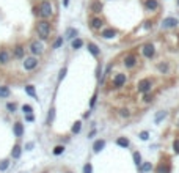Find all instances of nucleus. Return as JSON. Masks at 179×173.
I'll return each mask as SVG.
<instances>
[{
    "mask_svg": "<svg viewBox=\"0 0 179 173\" xmlns=\"http://www.w3.org/2000/svg\"><path fill=\"white\" fill-rule=\"evenodd\" d=\"M10 167V161H2L0 162V171H5Z\"/></svg>",
    "mask_w": 179,
    "mask_h": 173,
    "instance_id": "obj_31",
    "label": "nucleus"
},
{
    "mask_svg": "<svg viewBox=\"0 0 179 173\" xmlns=\"http://www.w3.org/2000/svg\"><path fill=\"white\" fill-rule=\"evenodd\" d=\"M156 171L157 173H170V167H167V165H159L156 168Z\"/></svg>",
    "mask_w": 179,
    "mask_h": 173,
    "instance_id": "obj_26",
    "label": "nucleus"
},
{
    "mask_svg": "<svg viewBox=\"0 0 179 173\" xmlns=\"http://www.w3.org/2000/svg\"><path fill=\"white\" fill-rule=\"evenodd\" d=\"M10 96V88L8 87H0V98H8Z\"/></svg>",
    "mask_w": 179,
    "mask_h": 173,
    "instance_id": "obj_24",
    "label": "nucleus"
},
{
    "mask_svg": "<svg viewBox=\"0 0 179 173\" xmlns=\"http://www.w3.org/2000/svg\"><path fill=\"white\" fill-rule=\"evenodd\" d=\"M165 116H167V112H160L159 115H156V118H154V120H156V123H160Z\"/></svg>",
    "mask_w": 179,
    "mask_h": 173,
    "instance_id": "obj_30",
    "label": "nucleus"
},
{
    "mask_svg": "<svg viewBox=\"0 0 179 173\" xmlns=\"http://www.w3.org/2000/svg\"><path fill=\"white\" fill-rule=\"evenodd\" d=\"M35 30L39 36V39H44V41H47V39L50 38L52 35V24L50 21H46V19H39L35 25Z\"/></svg>",
    "mask_w": 179,
    "mask_h": 173,
    "instance_id": "obj_2",
    "label": "nucleus"
},
{
    "mask_svg": "<svg viewBox=\"0 0 179 173\" xmlns=\"http://www.w3.org/2000/svg\"><path fill=\"white\" fill-rule=\"evenodd\" d=\"M90 27H91L93 30H99V29H102V27H104V19L99 18L98 14H94V16L90 19Z\"/></svg>",
    "mask_w": 179,
    "mask_h": 173,
    "instance_id": "obj_6",
    "label": "nucleus"
},
{
    "mask_svg": "<svg viewBox=\"0 0 179 173\" xmlns=\"http://www.w3.org/2000/svg\"><path fill=\"white\" fill-rule=\"evenodd\" d=\"M134 161H135V164H137V165H140V164H142V157H140V153H137V151L134 153Z\"/></svg>",
    "mask_w": 179,
    "mask_h": 173,
    "instance_id": "obj_32",
    "label": "nucleus"
},
{
    "mask_svg": "<svg viewBox=\"0 0 179 173\" xmlns=\"http://www.w3.org/2000/svg\"><path fill=\"white\" fill-rule=\"evenodd\" d=\"M82 46H84V39H82V38H74V39H72V43H71V47H72L74 50L80 49Z\"/></svg>",
    "mask_w": 179,
    "mask_h": 173,
    "instance_id": "obj_17",
    "label": "nucleus"
},
{
    "mask_svg": "<svg viewBox=\"0 0 179 173\" xmlns=\"http://www.w3.org/2000/svg\"><path fill=\"white\" fill-rule=\"evenodd\" d=\"M29 50L33 54V57H36V55H41L44 52V46H43V43H41V41H36V39H35V41L30 43Z\"/></svg>",
    "mask_w": 179,
    "mask_h": 173,
    "instance_id": "obj_4",
    "label": "nucleus"
},
{
    "mask_svg": "<svg viewBox=\"0 0 179 173\" xmlns=\"http://www.w3.org/2000/svg\"><path fill=\"white\" fill-rule=\"evenodd\" d=\"M25 148H27V150H32V148H33V143H27Z\"/></svg>",
    "mask_w": 179,
    "mask_h": 173,
    "instance_id": "obj_46",
    "label": "nucleus"
},
{
    "mask_svg": "<svg viewBox=\"0 0 179 173\" xmlns=\"http://www.w3.org/2000/svg\"><path fill=\"white\" fill-rule=\"evenodd\" d=\"M93 171V167H91V164H87L85 167H84V173H91Z\"/></svg>",
    "mask_w": 179,
    "mask_h": 173,
    "instance_id": "obj_38",
    "label": "nucleus"
},
{
    "mask_svg": "<svg viewBox=\"0 0 179 173\" xmlns=\"http://www.w3.org/2000/svg\"><path fill=\"white\" fill-rule=\"evenodd\" d=\"M151 168H153V165H151V164H149V162H146V164H145V165H143V171H149V170H151Z\"/></svg>",
    "mask_w": 179,
    "mask_h": 173,
    "instance_id": "obj_41",
    "label": "nucleus"
},
{
    "mask_svg": "<svg viewBox=\"0 0 179 173\" xmlns=\"http://www.w3.org/2000/svg\"><path fill=\"white\" fill-rule=\"evenodd\" d=\"M91 11L94 13V14H99V13L102 11V3L98 2V0H94V2L91 3Z\"/></svg>",
    "mask_w": 179,
    "mask_h": 173,
    "instance_id": "obj_15",
    "label": "nucleus"
},
{
    "mask_svg": "<svg viewBox=\"0 0 179 173\" xmlns=\"http://www.w3.org/2000/svg\"><path fill=\"white\" fill-rule=\"evenodd\" d=\"M6 109H8L10 112H16V104H13V102H8V104H6Z\"/></svg>",
    "mask_w": 179,
    "mask_h": 173,
    "instance_id": "obj_35",
    "label": "nucleus"
},
{
    "mask_svg": "<svg viewBox=\"0 0 179 173\" xmlns=\"http://www.w3.org/2000/svg\"><path fill=\"white\" fill-rule=\"evenodd\" d=\"M10 61V52L6 49L0 50V65H6Z\"/></svg>",
    "mask_w": 179,
    "mask_h": 173,
    "instance_id": "obj_13",
    "label": "nucleus"
},
{
    "mask_svg": "<svg viewBox=\"0 0 179 173\" xmlns=\"http://www.w3.org/2000/svg\"><path fill=\"white\" fill-rule=\"evenodd\" d=\"M22 110H24L25 113H32V112H33V110H32V107H30V105H27V104L22 107Z\"/></svg>",
    "mask_w": 179,
    "mask_h": 173,
    "instance_id": "obj_40",
    "label": "nucleus"
},
{
    "mask_svg": "<svg viewBox=\"0 0 179 173\" xmlns=\"http://www.w3.org/2000/svg\"><path fill=\"white\" fill-rule=\"evenodd\" d=\"M61 44H63V38H61V36H58V38L53 41V44H52V49H58V47H61Z\"/></svg>",
    "mask_w": 179,
    "mask_h": 173,
    "instance_id": "obj_25",
    "label": "nucleus"
},
{
    "mask_svg": "<svg viewBox=\"0 0 179 173\" xmlns=\"http://www.w3.org/2000/svg\"><path fill=\"white\" fill-rule=\"evenodd\" d=\"M126 81H127L126 74H124V73H119V74H116L115 79H113V87H115V88H119V87H123V85L126 84Z\"/></svg>",
    "mask_w": 179,
    "mask_h": 173,
    "instance_id": "obj_8",
    "label": "nucleus"
},
{
    "mask_svg": "<svg viewBox=\"0 0 179 173\" xmlns=\"http://www.w3.org/2000/svg\"><path fill=\"white\" fill-rule=\"evenodd\" d=\"M38 66V58L36 57H27V58H24V69L25 71H33L35 68Z\"/></svg>",
    "mask_w": 179,
    "mask_h": 173,
    "instance_id": "obj_5",
    "label": "nucleus"
},
{
    "mask_svg": "<svg viewBox=\"0 0 179 173\" xmlns=\"http://www.w3.org/2000/svg\"><path fill=\"white\" fill-rule=\"evenodd\" d=\"M96 99H98V95H93V98H91V101H90V107H94V104H96Z\"/></svg>",
    "mask_w": 179,
    "mask_h": 173,
    "instance_id": "obj_39",
    "label": "nucleus"
},
{
    "mask_svg": "<svg viewBox=\"0 0 179 173\" xmlns=\"http://www.w3.org/2000/svg\"><path fill=\"white\" fill-rule=\"evenodd\" d=\"M53 116H55V109L52 107V109L49 110V118H47V124H50V123L53 121Z\"/></svg>",
    "mask_w": 179,
    "mask_h": 173,
    "instance_id": "obj_29",
    "label": "nucleus"
},
{
    "mask_svg": "<svg viewBox=\"0 0 179 173\" xmlns=\"http://www.w3.org/2000/svg\"><path fill=\"white\" fill-rule=\"evenodd\" d=\"M142 54L145 58H153L154 54H156V46L153 43H145L142 46Z\"/></svg>",
    "mask_w": 179,
    "mask_h": 173,
    "instance_id": "obj_3",
    "label": "nucleus"
},
{
    "mask_svg": "<svg viewBox=\"0 0 179 173\" xmlns=\"http://www.w3.org/2000/svg\"><path fill=\"white\" fill-rule=\"evenodd\" d=\"M177 5H179V0H177Z\"/></svg>",
    "mask_w": 179,
    "mask_h": 173,
    "instance_id": "obj_47",
    "label": "nucleus"
},
{
    "mask_svg": "<svg viewBox=\"0 0 179 173\" xmlns=\"http://www.w3.org/2000/svg\"><path fill=\"white\" fill-rule=\"evenodd\" d=\"M11 156L14 157V159L21 157V146H19V145H16L14 148H13V151H11Z\"/></svg>",
    "mask_w": 179,
    "mask_h": 173,
    "instance_id": "obj_23",
    "label": "nucleus"
},
{
    "mask_svg": "<svg viewBox=\"0 0 179 173\" xmlns=\"http://www.w3.org/2000/svg\"><path fill=\"white\" fill-rule=\"evenodd\" d=\"M14 134H16V137H21L24 134V126L21 123H16L14 124Z\"/></svg>",
    "mask_w": 179,
    "mask_h": 173,
    "instance_id": "obj_19",
    "label": "nucleus"
},
{
    "mask_svg": "<svg viewBox=\"0 0 179 173\" xmlns=\"http://www.w3.org/2000/svg\"><path fill=\"white\" fill-rule=\"evenodd\" d=\"M63 151H64V146H55V148H53V154H55V156L61 154Z\"/></svg>",
    "mask_w": 179,
    "mask_h": 173,
    "instance_id": "obj_33",
    "label": "nucleus"
},
{
    "mask_svg": "<svg viewBox=\"0 0 179 173\" xmlns=\"http://www.w3.org/2000/svg\"><path fill=\"white\" fill-rule=\"evenodd\" d=\"M63 6H64V8L69 6V0H63Z\"/></svg>",
    "mask_w": 179,
    "mask_h": 173,
    "instance_id": "obj_45",
    "label": "nucleus"
},
{
    "mask_svg": "<svg viewBox=\"0 0 179 173\" xmlns=\"http://www.w3.org/2000/svg\"><path fill=\"white\" fill-rule=\"evenodd\" d=\"M66 36L69 38V39H74V38L77 36V30H76V29H72V27H69V29L66 30Z\"/></svg>",
    "mask_w": 179,
    "mask_h": 173,
    "instance_id": "obj_21",
    "label": "nucleus"
},
{
    "mask_svg": "<svg viewBox=\"0 0 179 173\" xmlns=\"http://www.w3.org/2000/svg\"><path fill=\"white\" fill-rule=\"evenodd\" d=\"M153 101V96L148 95V93H143V102H151Z\"/></svg>",
    "mask_w": 179,
    "mask_h": 173,
    "instance_id": "obj_36",
    "label": "nucleus"
},
{
    "mask_svg": "<svg viewBox=\"0 0 179 173\" xmlns=\"http://www.w3.org/2000/svg\"><path fill=\"white\" fill-rule=\"evenodd\" d=\"M116 143H118L119 146H123V148H127V146H129V140L124 139V137H119V139L116 140Z\"/></svg>",
    "mask_w": 179,
    "mask_h": 173,
    "instance_id": "obj_22",
    "label": "nucleus"
},
{
    "mask_svg": "<svg viewBox=\"0 0 179 173\" xmlns=\"http://www.w3.org/2000/svg\"><path fill=\"white\" fill-rule=\"evenodd\" d=\"M124 66H126L127 69L135 68V66H137V55L135 54H127L124 57Z\"/></svg>",
    "mask_w": 179,
    "mask_h": 173,
    "instance_id": "obj_7",
    "label": "nucleus"
},
{
    "mask_svg": "<svg viewBox=\"0 0 179 173\" xmlns=\"http://www.w3.org/2000/svg\"><path fill=\"white\" fill-rule=\"evenodd\" d=\"M80 128H82V123H80V121H76L74 126H72V134H79V132H80Z\"/></svg>",
    "mask_w": 179,
    "mask_h": 173,
    "instance_id": "obj_28",
    "label": "nucleus"
},
{
    "mask_svg": "<svg viewBox=\"0 0 179 173\" xmlns=\"http://www.w3.org/2000/svg\"><path fill=\"white\" fill-rule=\"evenodd\" d=\"M101 36H102V38H105V39H112V38L118 36V30H116V29H112V27H107V29H104V30H102Z\"/></svg>",
    "mask_w": 179,
    "mask_h": 173,
    "instance_id": "obj_10",
    "label": "nucleus"
},
{
    "mask_svg": "<svg viewBox=\"0 0 179 173\" xmlns=\"http://www.w3.org/2000/svg\"><path fill=\"white\" fill-rule=\"evenodd\" d=\"M140 139H142V140H148V139H149V134H148V132H142V134H140Z\"/></svg>",
    "mask_w": 179,
    "mask_h": 173,
    "instance_id": "obj_42",
    "label": "nucleus"
},
{
    "mask_svg": "<svg viewBox=\"0 0 179 173\" xmlns=\"http://www.w3.org/2000/svg\"><path fill=\"white\" fill-rule=\"evenodd\" d=\"M151 87H153V84H151V81H148V79H145V81H142L138 84V91L142 93H149Z\"/></svg>",
    "mask_w": 179,
    "mask_h": 173,
    "instance_id": "obj_12",
    "label": "nucleus"
},
{
    "mask_svg": "<svg viewBox=\"0 0 179 173\" xmlns=\"http://www.w3.org/2000/svg\"><path fill=\"white\" fill-rule=\"evenodd\" d=\"M25 91H27V95H29V96L36 98V91H35V87L33 85H27L25 87Z\"/></svg>",
    "mask_w": 179,
    "mask_h": 173,
    "instance_id": "obj_20",
    "label": "nucleus"
},
{
    "mask_svg": "<svg viewBox=\"0 0 179 173\" xmlns=\"http://www.w3.org/2000/svg\"><path fill=\"white\" fill-rule=\"evenodd\" d=\"M33 13H35V16H38L41 19H46V21H50L55 16V10L50 3V0H41L39 5H36L33 8Z\"/></svg>",
    "mask_w": 179,
    "mask_h": 173,
    "instance_id": "obj_1",
    "label": "nucleus"
},
{
    "mask_svg": "<svg viewBox=\"0 0 179 173\" xmlns=\"http://www.w3.org/2000/svg\"><path fill=\"white\" fill-rule=\"evenodd\" d=\"M33 120H35V116L32 113H27V121H33Z\"/></svg>",
    "mask_w": 179,
    "mask_h": 173,
    "instance_id": "obj_44",
    "label": "nucleus"
},
{
    "mask_svg": "<svg viewBox=\"0 0 179 173\" xmlns=\"http://www.w3.org/2000/svg\"><path fill=\"white\" fill-rule=\"evenodd\" d=\"M88 50L91 52V54L94 55V57H99V54H101V50H99V47L96 46L94 43H88Z\"/></svg>",
    "mask_w": 179,
    "mask_h": 173,
    "instance_id": "obj_16",
    "label": "nucleus"
},
{
    "mask_svg": "<svg viewBox=\"0 0 179 173\" xmlns=\"http://www.w3.org/2000/svg\"><path fill=\"white\" fill-rule=\"evenodd\" d=\"M173 150H174V153H179V139L174 140V143H173Z\"/></svg>",
    "mask_w": 179,
    "mask_h": 173,
    "instance_id": "obj_37",
    "label": "nucleus"
},
{
    "mask_svg": "<svg viewBox=\"0 0 179 173\" xmlns=\"http://www.w3.org/2000/svg\"><path fill=\"white\" fill-rule=\"evenodd\" d=\"M145 8L148 11H157L159 10V0H145Z\"/></svg>",
    "mask_w": 179,
    "mask_h": 173,
    "instance_id": "obj_11",
    "label": "nucleus"
},
{
    "mask_svg": "<svg viewBox=\"0 0 179 173\" xmlns=\"http://www.w3.org/2000/svg\"><path fill=\"white\" fill-rule=\"evenodd\" d=\"M119 112H121V115L124 116V118H127V116L130 115V113H129V110H126V109H123V110H119Z\"/></svg>",
    "mask_w": 179,
    "mask_h": 173,
    "instance_id": "obj_43",
    "label": "nucleus"
},
{
    "mask_svg": "<svg viewBox=\"0 0 179 173\" xmlns=\"http://www.w3.org/2000/svg\"><path fill=\"white\" fill-rule=\"evenodd\" d=\"M66 73H68V69H66V68H61V69H60V74H58V81H63V79H64V76H66Z\"/></svg>",
    "mask_w": 179,
    "mask_h": 173,
    "instance_id": "obj_34",
    "label": "nucleus"
},
{
    "mask_svg": "<svg viewBox=\"0 0 179 173\" xmlns=\"http://www.w3.org/2000/svg\"><path fill=\"white\" fill-rule=\"evenodd\" d=\"M24 54H25L24 46H22V44H18V46L14 47V57H16V58H24Z\"/></svg>",
    "mask_w": 179,
    "mask_h": 173,
    "instance_id": "obj_14",
    "label": "nucleus"
},
{
    "mask_svg": "<svg viewBox=\"0 0 179 173\" xmlns=\"http://www.w3.org/2000/svg\"><path fill=\"white\" fill-rule=\"evenodd\" d=\"M157 69L162 71L163 74H167V73H168V66H167V63H159V65H157Z\"/></svg>",
    "mask_w": 179,
    "mask_h": 173,
    "instance_id": "obj_27",
    "label": "nucleus"
},
{
    "mask_svg": "<svg viewBox=\"0 0 179 173\" xmlns=\"http://www.w3.org/2000/svg\"><path fill=\"white\" fill-rule=\"evenodd\" d=\"M177 24H179V21H177L176 18H167V19H163L162 27H163V29H176Z\"/></svg>",
    "mask_w": 179,
    "mask_h": 173,
    "instance_id": "obj_9",
    "label": "nucleus"
},
{
    "mask_svg": "<svg viewBox=\"0 0 179 173\" xmlns=\"http://www.w3.org/2000/svg\"><path fill=\"white\" fill-rule=\"evenodd\" d=\"M104 146H105V140H96L93 145V150H94V153H99Z\"/></svg>",
    "mask_w": 179,
    "mask_h": 173,
    "instance_id": "obj_18",
    "label": "nucleus"
}]
</instances>
